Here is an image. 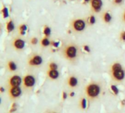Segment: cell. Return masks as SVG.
I'll use <instances>...</instances> for the list:
<instances>
[{
    "mask_svg": "<svg viewBox=\"0 0 125 113\" xmlns=\"http://www.w3.org/2000/svg\"><path fill=\"white\" fill-rule=\"evenodd\" d=\"M62 53H63L64 57L66 59L70 60V61L74 60L77 58V53H78L77 47L73 44H69L65 47V48L63 49V51H62Z\"/></svg>",
    "mask_w": 125,
    "mask_h": 113,
    "instance_id": "1",
    "label": "cell"
},
{
    "mask_svg": "<svg viewBox=\"0 0 125 113\" xmlns=\"http://www.w3.org/2000/svg\"><path fill=\"white\" fill-rule=\"evenodd\" d=\"M101 92L100 86L96 83H91L86 87V94L91 98H96Z\"/></svg>",
    "mask_w": 125,
    "mask_h": 113,
    "instance_id": "2",
    "label": "cell"
},
{
    "mask_svg": "<svg viewBox=\"0 0 125 113\" xmlns=\"http://www.w3.org/2000/svg\"><path fill=\"white\" fill-rule=\"evenodd\" d=\"M71 27L75 32H83L86 27V22L83 19H75L72 21Z\"/></svg>",
    "mask_w": 125,
    "mask_h": 113,
    "instance_id": "3",
    "label": "cell"
},
{
    "mask_svg": "<svg viewBox=\"0 0 125 113\" xmlns=\"http://www.w3.org/2000/svg\"><path fill=\"white\" fill-rule=\"evenodd\" d=\"M43 64V58L38 54H33L28 59V64L32 67H38Z\"/></svg>",
    "mask_w": 125,
    "mask_h": 113,
    "instance_id": "4",
    "label": "cell"
},
{
    "mask_svg": "<svg viewBox=\"0 0 125 113\" xmlns=\"http://www.w3.org/2000/svg\"><path fill=\"white\" fill-rule=\"evenodd\" d=\"M23 84L26 88H32L35 84V78L32 75H26L23 78Z\"/></svg>",
    "mask_w": 125,
    "mask_h": 113,
    "instance_id": "5",
    "label": "cell"
},
{
    "mask_svg": "<svg viewBox=\"0 0 125 113\" xmlns=\"http://www.w3.org/2000/svg\"><path fill=\"white\" fill-rule=\"evenodd\" d=\"M91 10L94 13H99L102 11L103 6L102 0H91L90 2Z\"/></svg>",
    "mask_w": 125,
    "mask_h": 113,
    "instance_id": "6",
    "label": "cell"
},
{
    "mask_svg": "<svg viewBox=\"0 0 125 113\" xmlns=\"http://www.w3.org/2000/svg\"><path fill=\"white\" fill-rule=\"evenodd\" d=\"M12 46L16 50H21L25 47V41L21 38H15L12 41Z\"/></svg>",
    "mask_w": 125,
    "mask_h": 113,
    "instance_id": "7",
    "label": "cell"
},
{
    "mask_svg": "<svg viewBox=\"0 0 125 113\" xmlns=\"http://www.w3.org/2000/svg\"><path fill=\"white\" fill-rule=\"evenodd\" d=\"M22 82L21 78L18 75H14L10 78L9 79V84L10 87H19Z\"/></svg>",
    "mask_w": 125,
    "mask_h": 113,
    "instance_id": "8",
    "label": "cell"
},
{
    "mask_svg": "<svg viewBox=\"0 0 125 113\" xmlns=\"http://www.w3.org/2000/svg\"><path fill=\"white\" fill-rule=\"evenodd\" d=\"M9 94H10V98H16L21 95V89L19 87H10V89L9 90Z\"/></svg>",
    "mask_w": 125,
    "mask_h": 113,
    "instance_id": "9",
    "label": "cell"
},
{
    "mask_svg": "<svg viewBox=\"0 0 125 113\" xmlns=\"http://www.w3.org/2000/svg\"><path fill=\"white\" fill-rule=\"evenodd\" d=\"M111 73H112L113 78L116 81H122L125 77V73L123 70V69L120 70L113 71V72H111Z\"/></svg>",
    "mask_w": 125,
    "mask_h": 113,
    "instance_id": "10",
    "label": "cell"
},
{
    "mask_svg": "<svg viewBox=\"0 0 125 113\" xmlns=\"http://www.w3.org/2000/svg\"><path fill=\"white\" fill-rule=\"evenodd\" d=\"M5 30L8 33H10L15 30V24H14L13 19H10L9 20L7 21V22L5 24Z\"/></svg>",
    "mask_w": 125,
    "mask_h": 113,
    "instance_id": "11",
    "label": "cell"
},
{
    "mask_svg": "<svg viewBox=\"0 0 125 113\" xmlns=\"http://www.w3.org/2000/svg\"><path fill=\"white\" fill-rule=\"evenodd\" d=\"M47 75H48V77L49 78H51L52 80H55L59 77L60 73L57 71V70H50V69H49V70L47 71Z\"/></svg>",
    "mask_w": 125,
    "mask_h": 113,
    "instance_id": "12",
    "label": "cell"
},
{
    "mask_svg": "<svg viewBox=\"0 0 125 113\" xmlns=\"http://www.w3.org/2000/svg\"><path fill=\"white\" fill-rule=\"evenodd\" d=\"M102 20L105 24H110L112 21V16L109 11H105L102 14Z\"/></svg>",
    "mask_w": 125,
    "mask_h": 113,
    "instance_id": "13",
    "label": "cell"
},
{
    "mask_svg": "<svg viewBox=\"0 0 125 113\" xmlns=\"http://www.w3.org/2000/svg\"><path fill=\"white\" fill-rule=\"evenodd\" d=\"M18 30H19V33L21 36H24L26 34L27 30H28V27L27 25L25 23H22L20 24L18 27Z\"/></svg>",
    "mask_w": 125,
    "mask_h": 113,
    "instance_id": "14",
    "label": "cell"
},
{
    "mask_svg": "<svg viewBox=\"0 0 125 113\" xmlns=\"http://www.w3.org/2000/svg\"><path fill=\"white\" fill-rule=\"evenodd\" d=\"M68 84L71 87H75L78 84V80L74 76H70L68 80Z\"/></svg>",
    "mask_w": 125,
    "mask_h": 113,
    "instance_id": "15",
    "label": "cell"
},
{
    "mask_svg": "<svg viewBox=\"0 0 125 113\" xmlns=\"http://www.w3.org/2000/svg\"><path fill=\"white\" fill-rule=\"evenodd\" d=\"M7 65H8V68L11 72H14V71H16L17 70V65L13 61H9L8 62Z\"/></svg>",
    "mask_w": 125,
    "mask_h": 113,
    "instance_id": "16",
    "label": "cell"
},
{
    "mask_svg": "<svg viewBox=\"0 0 125 113\" xmlns=\"http://www.w3.org/2000/svg\"><path fill=\"white\" fill-rule=\"evenodd\" d=\"M43 35H44L45 37L49 38L51 36V33H52L51 28L48 25H44L43 26Z\"/></svg>",
    "mask_w": 125,
    "mask_h": 113,
    "instance_id": "17",
    "label": "cell"
},
{
    "mask_svg": "<svg viewBox=\"0 0 125 113\" xmlns=\"http://www.w3.org/2000/svg\"><path fill=\"white\" fill-rule=\"evenodd\" d=\"M40 44H41V46H42V47H46L51 45V41H49V38L44 36V37L41 40Z\"/></svg>",
    "mask_w": 125,
    "mask_h": 113,
    "instance_id": "18",
    "label": "cell"
},
{
    "mask_svg": "<svg viewBox=\"0 0 125 113\" xmlns=\"http://www.w3.org/2000/svg\"><path fill=\"white\" fill-rule=\"evenodd\" d=\"M1 13L2 15V17L4 19H8L9 17V11H8V8L6 7V6H3L2 10H1Z\"/></svg>",
    "mask_w": 125,
    "mask_h": 113,
    "instance_id": "19",
    "label": "cell"
},
{
    "mask_svg": "<svg viewBox=\"0 0 125 113\" xmlns=\"http://www.w3.org/2000/svg\"><path fill=\"white\" fill-rule=\"evenodd\" d=\"M96 22V16L94 15H90L88 18H87V23L90 25V26H92L94 25Z\"/></svg>",
    "mask_w": 125,
    "mask_h": 113,
    "instance_id": "20",
    "label": "cell"
},
{
    "mask_svg": "<svg viewBox=\"0 0 125 113\" xmlns=\"http://www.w3.org/2000/svg\"><path fill=\"white\" fill-rule=\"evenodd\" d=\"M120 70H122V66L120 63H114L111 66V72Z\"/></svg>",
    "mask_w": 125,
    "mask_h": 113,
    "instance_id": "21",
    "label": "cell"
},
{
    "mask_svg": "<svg viewBox=\"0 0 125 113\" xmlns=\"http://www.w3.org/2000/svg\"><path fill=\"white\" fill-rule=\"evenodd\" d=\"M49 68L50 70H57L58 66H57V64L55 62H51L49 64Z\"/></svg>",
    "mask_w": 125,
    "mask_h": 113,
    "instance_id": "22",
    "label": "cell"
},
{
    "mask_svg": "<svg viewBox=\"0 0 125 113\" xmlns=\"http://www.w3.org/2000/svg\"><path fill=\"white\" fill-rule=\"evenodd\" d=\"M30 42L32 45H36L38 43V39L37 37H32V38H31Z\"/></svg>",
    "mask_w": 125,
    "mask_h": 113,
    "instance_id": "23",
    "label": "cell"
},
{
    "mask_svg": "<svg viewBox=\"0 0 125 113\" xmlns=\"http://www.w3.org/2000/svg\"><path fill=\"white\" fill-rule=\"evenodd\" d=\"M81 107L83 109H85L87 107V101L85 98H83L81 100Z\"/></svg>",
    "mask_w": 125,
    "mask_h": 113,
    "instance_id": "24",
    "label": "cell"
},
{
    "mask_svg": "<svg viewBox=\"0 0 125 113\" xmlns=\"http://www.w3.org/2000/svg\"><path fill=\"white\" fill-rule=\"evenodd\" d=\"M110 88H111V90L113 92V93L115 94V95H118V89L117 88V87L116 86H115V85H111V87H110Z\"/></svg>",
    "mask_w": 125,
    "mask_h": 113,
    "instance_id": "25",
    "label": "cell"
},
{
    "mask_svg": "<svg viewBox=\"0 0 125 113\" xmlns=\"http://www.w3.org/2000/svg\"><path fill=\"white\" fill-rule=\"evenodd\" d=\"M51 45H52L53 47L57 48V47H59V45H60V42H59V41H52V42H51Z\"/></svg>",
    "mask_w": 125,
    "mask_h": 113,
    "instance_id": "26",
    "label": "cell"
},
{
    "mask_svg": "<svg viewBox=\"0 0 125 113\" xmlns=\"http://www.w3.org/2000/svg\"><path fill=\"white\" fill-rule=\"evenodd\" d=\"M120 39L122 41H125V30L122 31L120 34Z\"/></svg>",
    "mask_w": 125,
    "mask_h": 113,
    "instance_id": "27",
    "label": "cell"
},
{
    "mask_svg": "<svg viewBox=\"0 0 125 113\" xmlns=\"http://www.w3.org/2000/svg\"><path fill=\"white\" fill-rule=\"evenodd\" d=\"M83 50H84L85 52H91L90 47H89L88 45H86V44L83 45Z\"/></svg>",
    "mask_w": 125,
    "mask_h": 113,
    "instance_id": "28",
    "label": "cell"
},
{
    "mask_svg": "<svg viewBox=\"0 0 125 113\" xmlns=\"http://www.w3.org/2000/svg\"><path fill=\"white\" fill-rule=\"evenodd\" d=\"M17 110V106H16V103H13V106H12V108H11V109L10 110V112H15V111H16Z\"/></svg>",
    "mask_w": 125,
    "mask_h": 113,
    "instance_id": "29",
    "label": "cell"
},
{
    "mask_svg": "<svg viewBox=\"0 0 125 113\" xmlns=\"http://www.w3.org/2000/svg\"><path fill=\"white\" fill-rule=\"evenodd\" d=\"M122 2H123V0H113V3L114 5H120L122 3Z\"/></svg>",
    "mask_w": 125,
    "mask_h": 113,
    "instance_id": "30",
    "label": "cell"
},
{
    "mask_svg": "<svg viewBox=\"0 0 125 113\" xmlns=\"http://www.w3.org/2000/svg\"><path fill=\"white\" fill-rule=\"evenodd\" d=\"M66 98H67V94H66V92H63V93H62V98H63V99L65 100V99H66Z\"/></svg>",
    "mask_w": 125,
    "mask_h": 113,
    "instance_id": "31",
    "label": "cell"
},
{
    "mask_svg": "<svg viewBox=\"0 0 125 113\" xmlns=\"http://www.w3.org/2000/svg\"><path fill=\"white\" fill-rule=\"evenodd\" d=\"M122 20H123L124 22H125V11L122 14Z\"/></svg>",
    "mask_w": 125,
    "mask_h": 113,
    "instance_id": "32",
    "label": "cell"
},
{
    "mask_svg": "<svg viewBox=\"0 0 125 113\" xmlns=\"http://www.w3.org/2000/svg\"><path fill=\"white\" fill-rule=\"evenodd\" d=\"M91 0H83V2L84 4H86V3H88V2H91Z\"/></svg>",
    "mask_w": 125,
    "mask_h": 113,
    "instance_id": "33",
    "label": "cell"
},
{
    "mask_svg": "<svg viewBox=\"0 0 125 113\" xmlns=\"http://www.w3.org/2000/svg\"><path fill=\"white\" fill-rule=\"evenodd\" d=\"M70 96H71V97L74 96V92H72L70 93Z\"/></svg>",
    "mask_w": 125,
    "mask_h": 113,
    "instance_id": "34",
    "label": "cell"
},
{
    "mask_svg": "<svg viewBox=\"0 0 125 113\" xmlns=\"http://www.w3.org/2000/svg\"><path fill=\"white\" fill-rule=\"evenodd\" d=\"M5 91V89L3 87H1V92H3Z\"/></svg>",
    "mask_w": 125,
    "mask_h": 113,
    "instance_id": "35",
    "label": "cell"
},
{
    "mask_svg": "<svg viewBox=\"0 0 125 113\" xmlns=\"http://www.w3.org/2000/svg\"><path fill=\"white\" fill-rule=\"evenodd\" d=\"M70 1H74V0H70Z\"/></svg>",
    "mask_w": 125,
    "mask_h": 113,
    "instance_id": "36",
    "label": "cell"
}]
</instances>
